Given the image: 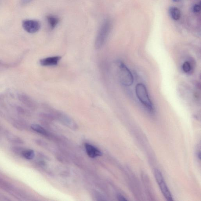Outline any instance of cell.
<instances>
[{
	"label": "cell",
	"mask_w": 201,
	"mask_h": 201,
	"mask_svg": "<svg viewBox=\"0 0 201 201\" xmlns=\"http://www.w3.org/2000/svg\"><path fill=\"white\" fill-rule=\"evenodd\" d=\"M25 150V149H23V147H13L11 148V150L14 153L17 154H22L23 152Z\"/></svg>",
	"instance_id": "cell-14"
},
{
	"label": "cell",
	"mask_w": 201,
	"mask_h": 201,
	"mask_svg": "<svg viewBox=\"0 0 201 201\" xmlns=\"http://www.w3.org/2000/svg\"><path fill=\"white\" fill-rule=\"evenodd\" d=\"M110 20H107L104 22L99 29L95 41V46L97 49L101 48L104 46L110 33Z\"/></svg>",
	"instance_id": "cell-2"
},
{
	"label": "cell",
	"mask_w": 201,
	"mask_h": 201,
	"mask_svg": "<svg viewBox=\"0 0 201 201\" xmlns=\"http://www.w3.org/2000/svg\"><path fill=\"white\" fill-rule=\"evenodd\" d=\"M48 23L49 25L50 29H53L56 27L59 22V19L54 15H50L47 17Z\"/></svg>",
	"instance_id": "cell-9"
},
{
	"label": "cell",
	"mask_w": 201,
	"mask_h": 201,
	"mask_svg": "<svg viewBox=\"0 0 201 201\" xmlns=\"http://www.w3.org/2000/svg\"><path fill=\"white\" fill-rule=\"evenodd\" d=\"M193 11L194 13H198L200 11L201 6L200 5H196L193 7Z\"/></svg>",
	"instance_id": "cell-15"
},
{
	"label": "cell",
	"mask_w": 201,
	"mask_h": 201,
	"mask_svg": "<svg viewBox=\"0 0 201 201\" xmlns=\"http://www.w3.org/2000/svg\"><path fill=\"white\" fill-rule=\"evenodd\" d=\"M6 136L8 141L16 144H23V141L20 138L10 132H6Z\"/></svg>",
	"instance_id": "cell-8"
},
{
	"label": "cell",
	"mask_w": 201,
	"mask_h": 201,
	"mask_svg": "<svg viewBox=\"0 0 201 201\" xmlns=\"http://www.w3.org/2000/svg\"><path fill=\"white\" fill-rule=\"evenodd\" d=\"M120 81L124 86L129 87L134 82V77L130 70L123 63H118Z\"/></svg>",
	"instance_id": "cell-3"
},
{
	"label": "cell",
	"mask_w": 201,
	"mask_h": 201,
	"mask_svg": "<svg viewBox=\"0 0 201 201\" xmlns=\"http://www.w3.org/2000/svg\"><path fill=\"white\" fill-rule=\"evenodd\" d=\"M32 129L43 136H47L48 134L47 131L41 126L37 124H32L31 125Z\"/></svg>",
	"instance_id": "cell-11"
},
{
	"label": "cell",
	"mask_w": 201,
	"mask_h": 201,
	"mask_svg": "<svg viewBox=\"0 0 201 201\" xmlns=\"http://www.w3.org/2000/svg\"><path fill=\"white\" fill-rule=\"evenodd\" d=\"M118 200L119 201H127V199H126L125 197H124L123 196L121 195V194H119L118 196Z\"/></svg>",
	"instance_id": "cell-16"
},
{
	"label": "cell",
	"mask_w": 201,
	"mask_h": 201,
	"mask_svg": "<svg viewBox=\"0 0 201 201\" xmlns=\"http://www.w3.org/2000/svg\"><path fill=\"white\" fill-rule=\"evenodd\" d=\"M192 67L191 63L189 61H185L182 65V69L184 72L189 73L191 71Z\"/></svg>",
	"instance_id": "cell-13"
},
{
	"label": "cell",
	"mask_w": 201,
	"mask_h": 201,
	"mask_svg": "<svg viewBox=\"0 0 201 201\" xmlns=\"http://www.w3.org/2000/svg\"><path fill=\"white\" fill-rule=\"evenodd\" d=\"M85 147L86 153L90 158H96L97 157L100 156L102 154L100 150L91 144L86 143L85 144Z\"/></svg>",
	"instance_id": "cell-7"
},
{
	"label": "cell",
	"mask_w": 201,
	"mask_h": 201,
	"mask_svg": "<svg viewBox=\"0 0 201 201\" xmlns=\"http://www.w3.org/2000/svg\"><path fill=\"white\" fill-rule=\"evenodd\" d=\"M180 1H181V0H173L174 2H178Z\"/></svg>",
	"instance_id": "cell-17"
},
{
	"label": "cell",
	"mask_w": 201,
	"mask_h": 201,
	"mask_svg": "<svg viewBox=\"0 0 201 201\" xmlns=\"http://www.w3.org/2000/svg\"><path fill=\"white\" fill-rule=\"evenodd\" d=\"M154 174L156 180L161 192H162L163 195L164 196L165 198L169 201H173V199L172 194H171L167 184L165 182L163 175H162L160 171H159L158 169H155L154 170Z\"/></svg>",
	"instance_id": "cell-4"
},
{
	"label": "cell",
	"mask_w": 201,
	"mask_h": 201,
	"mask_svg": "<svg viewBox=\"0 0 201 201\" xmlns=\"http://www.w3.org/2000/svg\"><path fill=\"white\" fill-rule=\"evenodd\" d=\"M169 13L171 18L175 20H179L181 17V12H180V10L176 7H170L169 9Z\"/></svg>",
	"instance_id": "cell-10"
},
{
	"label": "cell",
	"mask_w": 201,
	"mask_h": 201,
	"mask_svg": "<svg viewBox=\"0 0 201 201\" xmlns=\"http://www.w3.org/2000/svg\"><path fill=\"white\" fill-rule=\"evenodd\" d=\"M135 91L138 98L142 104L149 112L153 113L154 111V105L149 97L147 90L145 85L141 83L138 84L136 86Z\"/></svg>",
	"instance_id": "cell-1"
},
{
	"label": "cell",
	"mask_w": 201,
	"mask_h": 201,
	"mask_svg": "<svg viewBox=\"0 0 201 201\" xmlns=\"http://www.w3.org/2000/svg\"><path fill=\"white\" fill-rule=\"evenodd\" d=\"M23 29L28 33H35L39 30L41 24L39 22L34 20H25L23 21Z\"/></svg>",
	"instance_id": "cell-5"
},
{
	"label": "cell",
	"mask_w": 201,
	"mask_h": 201,
	"mask_svg": "<svg viewBox=\"0 0 201 201\" xmlns=\"http://www.w3.org/2000/svg\"><path fill=\"white\" fill-rule=\"evenodd\" d=\"M61 58V56H58L45 58L40 60V63L42 66H55L57 65Z\"/></svg>",
	"instance_id": "cell-6"
},
{
	"label": "cell",
	"mask_w": 201,
	"mask_h": 201,
	"mask_svg": "<svg viewBox=\"0 0 201 201\" xmlns=\"http://www.w3.org/2000/svg\"><path fill=\"white\" fill-rule=\"evenodd\" d=\"M22 155L28 159H32L34 158L35 153L32 150H25L23 152Z\"/></svg>",
	"instance_id": "cell-12"
}]
</instances>
